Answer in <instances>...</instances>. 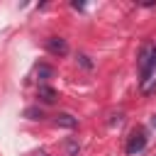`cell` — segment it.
Masks as SVG:
<instances>
[{"mask_svg": "<svg viewBox=\"0 0 156 156\" xmlns=\"http://www.w3.org/2000/svg\"><path fill=\"white\" fill-rule=\"evenodd\" d=\"M46 49H49L51 54H58V56H63V54L68 51L66 41H63V39H58V37H51V39L46 41Z\"/></svg>", "mask_w": 156, "mask_h": 156, "instance_id": "cell-4", "label": "cell"}, {"mask_svg": "<svg viewBox=\"0 0 156 156\" xmlns=\"http://www.w3.org/2000/svg\"><path fill=\"white\" fill-rule=\"evenodd\" d=\"M154 54H156V46H154V44H146V46L141 49V54H139V73H141V76H144V73H146V68L151 66Z\"/></svg>", "mask_w": 156, "mask_h": 156, "instance_id": "cell-3", "label": "cell"}, {"mask_svg": "<svg viewBox=\"0 0 156 156\" xmlns=\"http://www.w3.org/2000/svg\"><path fill=\"white\" fill-rule=\"evenodd\" d=\"M39 98H41L44 102H54V100H56V90L49 88V85H39Z\"/></svg>", "mask_w": 156, "mask_h": 156, "instance_id": "cell-5", "label": "cell"}, {"mask_svg": "<svg viewBox=\"0 0 156 156\" xmlns=\"http://www.w3.org/2000/svg\"><path fill=\"white\" fill-rule=\"evenodd\" d=\"M144 146H146V132L144 129H134L129 134V141H127V154H139Z\"/></svg>", "mask_w": 156, "mask_h": 156, "instance_id": "cell-2", "label": "cell"}, {"mask_svg": "<svg viewBox=\"0 0 156 156\" xmlns=\"http://www.w3.org/2000/svg\"><path fill=\"white\" fill-rule=\"evenodd\" d=\"M139 88H141V93H144V95H151V93L156 90V54H154V58H151V66H149V68H146V73L141 76Z\"/></svg>", "mask_w": 156, "mask_h": 156, "instance_id": "cell-1", "label": "cell"}]
</instances>
